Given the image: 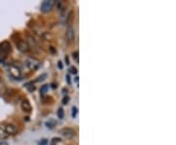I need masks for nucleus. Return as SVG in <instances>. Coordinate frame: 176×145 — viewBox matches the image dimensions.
I'll return each mask as SVG.
<instances>
[{
  "label": "nucleus",
  "mask_w": 176,
  "mask_h": 145,
  "mask_svg": "<svg viewBox=\"0 0 176 145\" xmlns=\"http://www.w3.org/2000/svg\"><path fill=\"white\" fill-rule=\"evenodd\" d=\"M4 129H5V131H6V133L9 135H13V134H16L17 133V127L14 126V124H7L5 127H4Z\"/></svg>",
  "instance_id": "obj_6"
},
{
  "label": "nucleus",
  "mask_w": 176,
  "mask_h": 145,
  "mask_svg": "<svg viewBox=\"0 0 176 145\" xmlns=\"http://www.w3.org/2000/svg\"><path fill=\"white\" fill-rule=\"evenodd\" d=\"M47 89H48V85H43L42 87H41V89H40V93L41 94H45Z\"/></svg>",
  "instance_id": "obj_12"
},
{
  "label": "nucleus",
  "mask_w": 176,
  "mask_h": 145,
  "mask_svg": "<svg viewBox=\"0 0 176 145\" xmlns=\"http://www.w3.org/2000/svg\"><path fill=\"white\" fill-rule=\"evenodd\" d=\"M57 115H58V118L59 119H63V117H64V110L62 109V108H60V109L58 110Z\"/></svg>",
  "instance_id": "obj_11"
},
{
  "label": "nucleus",
  "mask_w": 176,
  "mask_h": 145,
  "mask_svg": "<svg viewBox=\"0 0 176 145\" xmlns=\"http://www.w3.org/2000/svg\"><path fill=\"white\" fill-rule=\"evenodd\" d=\"M59 67H60L61 69L63 68V66H62V63H61V62H59Z\"/></svg>",
  "instance_id": "obj_22"
},
{
  "label": "nucleus",
  "mask_w": 176,
  "mask_h": 145,
  "mask_svg": "<svg viewBox=\"0 0 176 145\" xmlns=\"http://www.w3.org/2000/svg\"><path fill=\"white\" fill-rule=\"evenodd\" d=\"M70 71V74H73V75H75L76 72H77V71H76V69L75 68V67H72Z\"/></svg>",
  "instance_id": "obj_15"
},
{
  "label": "nucleus",
  "mask_w": 176,
  "mask_h": 145,
  "mask_svg": "<svg viewBox=\"0 0 176 145\" xmlns=\"http://www.w3.org/2000/svg\"><path fill=\"white\" fill-rule=\"evenodd\" d=\"M17 47L21 52H28V49H29V46L28 44V42L25 41V40H20L17 44Z\"/></svg>",
  "instance_id": "obj_5"
},
{
  "label": "nucleus",
  "mask_w": 176,
  "mask_h": 145,
  "mask_svg": "<svg viewBox=\"0 0 176 145\" xmlns=\"http://www.w3.org/2000/svg\"><path fill=\"white\" fill-rule=\"evenodd\" d=\"M72 118H75V116H76V114H77V109H76V107H72Z\"/></svg>",
  "instance_id": "obj_13"
},
{
  "label": "nucleus",
  "mask_w": 176,
  "mask_h": 145,
  "mask_svg": "<svg viewBox=\"0 0 176 145\" xmlns=\"http://www.w3.org/2000/svg\"><path fill=\"white\" fill-rule=\"evenodd\" d=\"M39 145H46L47 144V139H42V140L39 141Z\"/></svg>",
  "instance_id": "obj_16"
},
{
  "label": "nucleus",
  "mask_w": 176,
  "mask_h": 145,
  "mask_svg": "<svg viewBox=\"0 0 176 145\" xmlns=\"http://www.w3.org/2000/svg\"><path fill=\"white\" fill-rule=\"evenodd\" d=\"M45 77H46V75H43V76L42 77H38V82H40V80H43V79H45Z\"/></svg>",
  "instance_id": "obj_20"
},
{
  "label": "nucleus",
  "mask_w": 176,
  "mask_h": 145,
  "mask_svg": "<svg viewBox=\"0 0 176 145\" xmlns=\"http://www.w3.org/2000/svg\"><path fill=\"white\" fill-rule=\"evenodd\" d=\"M7 137H8V134H7V133H6L5 129H4V127H0V138L5 139V138H7Z\"/></svg>",
  "instance_id": "obj_9"
},
{
  "label": "nucleus",
  "mask_w": 176,
  "mask_h": 145,
  "mask_svg": "<svg viewBox=\"0 0 176 145\" xmlns=\"http://www.w3.org/2000/svg\"><path fill=\"white\" fill-rule=\"evenodd\" d=\"M75 80L76 82H78V77H75Z\"/></svg>",
  "instance_id": "obj_24"
},
{
  "label": "nucleus",
  "mask_w": 176,
  "mask_h": 145,
  "mask_svg": "<svg viewBox=\"0 0 176 145\" xmlns=\"http://www.w3.org/2000/svg\"><path fill=\"white\" fill-rule=\"evenodd\" d=\"M57 8L59 10H62V8H63V6H62V1H58L57 2Z\"/></svg>",
  "instance_id": "obj_17"
},
{
  "label": "nucleus",
  "mask_w": 176,
  "mask_h": 145,
  "mask_svg": "<svg viewBox=\"0 0 176 145\" xmlns=\"http://www.w3.org/2000/svg\"><path fill=\"white\" fill-rule=\"evenodd\" d=\"M22 109L25 112H31V104H29V102H28V100L23 101V103H22Z\"/></svg>",
  "instance_id": "obj_8"
},
{
  "label": "nucleus",
  "mask_w": 176,
  "mask_h": 145,
  "mask_svg": "<svg viewBox=\"0 0 176 145\" xmlns=\"http://www.w3.org/2000/svg\"><path fill=\"white\" fill-rule=\"evenodd\" d=\"M52 88H56V85H54V83H52Z\"/></svg>",
  "instance_id": "obj_23"
},
{
  "label": "nucleus",
  "mask_w": 176,
  "mask_h": 145,
  "mask_svg": "<svg viewBox=\"0 0 176 145\" xmlns=\"http://www.w3.org/2000/svg\"><path fill=\"white\" fill-rule=\"evenodd\" d=\"M61 133H62V135H63L65 138L70 139V138H72L73 136H75V131L72 129H70V127H66V129H63L61 130Z\"/></svg>",
  "instance_id": "obj_2"
},
{
  "label": "nucleus",
  "mask_w": 176,
  "mask_h": 145,
  "mask_svg": "<svg viewBox=\"0 0 176 145\" xmlns=\"http://www.w3.org/2000/svg\"><path fill=\"white\" fill-rule=\"evenodd\" d=\"M10 75L13 77H15V79H19V77H21V70L18 68V67L12 65L10 66Z\"/></svg>",
  "instance_id": "obj_4"
},
{
  "label": "nucleus",
  "mask_w": 176,
  "mask_h": 145,
  "mask_svg": "<svg viewBox=\"0 0 176 145\" xmlns=\"http://www.w3.org/2000/svg\"><path fill=\"white\" fill-rule=\"evenodd\" d=\"M67 82L70 83V77L69 76H67Z\"/></svg>",
  "instance_id": "obj_21"
},
{
  "label": "nucleus",
  "mask_w": 176,
  "mask_h": 145,
  "mask_svg": "<svg viewBox=\"0 0 176 145\" xmlns=\"http://www.w3.org/2000/svg\"><path fill=\"white\" fill-rule=\"evenodd\" d=\"M69 100H70V98L67 97V96H66L63 99V104H67V102H69Z\"/></svg>",
  "instance_id": "obj_18"
},
{
  "label": "nucleus",
  "mask_w": 176,
  "mask_h": 145,
  "mask_svg": "<svg viewBox=\"0 0 176 145\" xmlns=\"http://www.w3.org/2000/svg\"><path fill=\"white\" fill-rule=\"evenodd\" d=\"M11 51V44L8 41H3L0 43V54L6 55Z\"/></svg>",
  "instance_id": "obj_1"
},
{
  "label": "nucleus",
  "mask_w": 176,
  "mask_h": 145,
  "mask_svg": "<svg viewBox=\"0 0 176 145\" xmlns=\"http://www.w3.org/2000/svg\"><path fill=\"white\" fill-rule=\"evenodd\" d=\"M53 4H54V1H48V0H46V1H43L41 3L40 9L42 12H48V11L52 9Z\"/></svg>",
  "instance_id": "obj_3"
},
{
  "label": "nucleus",
  "mask_w": 176,
  "mask_h": 145,
  "mask_svg": "<svg viewBox=\"0 0 176 145\" xmlns=\"http://www.w3.org/2000/svg\"><path fill=\"white\" fill-rule=\"evenodd\" d=\"M72 20H73V12H72V11H70V12L69 13V15H67V17L66 23L69 25V24H70V22H72Z\"/></svg>",
  "instance_id": "obj_10"
},
{
  "label": "nucleus",
  "mask_w": 176,
  "mask_h": 145,
  "mask_svg": "<svg viewBox=\"0 0 176 145\" xmlns=\"http://www.w3.org/2000/svg\"><path fill=\"white\" fill-rule=\"evenodd\" d=\"M66 36H67V41H69L70 43L73 41V39H75V31H73L72 28H70V27L67 28Z\"/></svg>",
  "instance_id": "obj_7"
},
{
  "label": "nucleus",
  "mask_w": 176,
  "mask_h": 145,
  "mask_svg": "<svg viewBox=\"0 0 176 145\" xmlns=\"http://www.w3.org/2000/svg\"><path fill=\"white\" fill-rule=\"evenodd\" d=\"M72 56H73V58H75V60L76 61V62H78V52L77 51L73 52Z\"/></svg>",
  "instance_id": "obj_14"
},
{
  "label": "nucleus",
  "mask_w": 176,
  "mask_h": 145,
  "mask_svg": "<svg viewBox=\"0 0 176 145\" xmlns=\"http://www.w3.org/2000/svg\"><path fill=\"white\" fill-rule=\"evenodd\" d=\"M56 141H61V139L60 138H53L52 139V145H55Z\"/></svg>",
  "instance_id": "obj_19"
}]
</instances>
